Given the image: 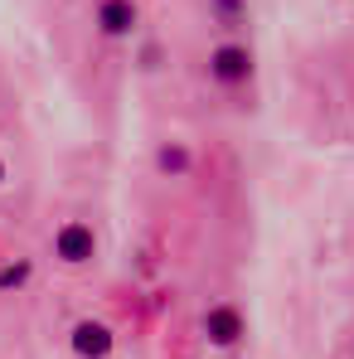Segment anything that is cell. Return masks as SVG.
Here are the masks:
<instances>
[{
  "label": "cell",
  "mask_w": 354,
  "mask_h": 359,
  "mask_svg": "<svg viewBox=\"0 0 354 359\" xmlns=\"http://www.w3.org/2000/svg\"><path fill=\"white\" fill-rule=\"evenodd\" d=\"M209 78H214L219 88H243V83H252V49H243V44H219V49L209 54Z\"/></svg>",
  "instance_id": "1"
},
{
  "label": "cell",
  "mask_w": 354,
  "mask_h": 359,
  "mask_svg": "<svg viewBox=\"0 0 354 359\" xmlns=\"http://www.w3.org/2000/svg\"><path fill=\"white\" fill-rule=\"evenodd\" d=\"M54 257H59V262H68V267L93 262V257H97V233H93L83 219H68L59 233H54Z\"/></svg>",
  "instance_id": "2"
},
{
  "label": "cell",
  "mask_w": 354,
  "mask_h": 359,
  "mask_svg": "<svg viewBox=\"0 0 354 359\" xmlns=\"http://www.w3.org/2000/svg\"><path fill=\"white\" fill-rule=\"evenodd\" d=\"M73 355L78 359H107L112 355V330L102 320H78L73 325Z\"/></svg>",
  "instance_id": "3"
},
{
  "label": "cell",
  "mask_w": 354,
  "mask_h": 359,
  "mask_svg": "<svg viewBox=\"0 0 354 359\" xmlns=\"http://www.w3.org/2000/svg\"><path fill=\"white\" fill-rule=\"evenodd\" d=\"M97 29H102L107 39H126V34L136 29V5H131V0H102V5H97Z\"/></svg>",
  "instance_id": "4"
},
{
  "label": "cell",
  "mask_w": 354,
  "mask_h": 359,
  "mask_svg": "<svg viewBox=\"0 0 354 359\" xmlns=\"http://www.w3.org/2000/svg\"><path fill=\"white\" fill-rule=\"evenodd\" d=\"M204 335H209L214 345H238V335H243V316H238L233 306H214V311L204 316Z\"/></svg>",
  "instance_id": "5"
},
{
  "label": "cell",
  "mask_w": 354,
  "mask_h": 359,
  "mask_svg": "<svg viewBox=\"0 0 354 359\" xmlns=\"http://www.w3.org/2000/svg\"><path fill=\"white\" fill-rule=\"evenodd\" d=\"M156 170L170 180H184L189 170H194V156H189V146H179V141H170V146H161L156 151Z\"/></svg>",
  "instance_id": "6"
},
{
  "label": "cell",
  "mask_w": 354,
  "mask_h": 359,
  "mask_svg": "<svg viewBox=\"0 0 354 359\" xmlns=\"http://www.w3.org/2000/svg\"><path fill=\"white\" fill-rule=\"evenodd\" d=\"M209 15H214V25L238 29V25H247V0H209Z\"/></svg>",
  "instance_id": "7"
},
{
  "label": "cell",
  "mask_w": 354,
  "mask_h": 359,
  "mask_svg": "<svg viewBox=\"0 0 354 359\" xmlns=\"http://www.w3.org/2000/svg\"><path fill=\"white\" fill-rule=\"evenodd\" d=\"M25 282H29V262H25V257L0 267V292H10V287H25Z\"/></svg>",
  "instance_id": "8"
},
{
  "label": "cell",
  "mask_w": 354,
  "mask_h": 359,
  "mask_svg": "<svg viewBox=\"0 0 354 359\" xmlns=\"http://www.w3.org/2000/svg\"><path fill=\"white\" fill-rule=\"evenodd\" d=\"M0 184H5V161H0Z\"/></svg>",
  "instance_id": "9"
}]
</instances>
